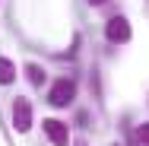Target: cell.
I'll use <instances>...</instances> for the list:
<instances>
[{
    "mask_svg": "<svg viewBox=\"0 0 149 146\" xmlns=\"http://www.w3.org/2000/svg\"><path fill=\"white\" fill-rule=\"evenodd\" d=\"M45 133H48V140L54 146H67L70 143V130H67V124L57 121V117H48V121H45Z\"/></svg>",
    "mask_w": 149,
    "mask_h": 146,
    "instance_id": "cell-4",
    "label": "cell"
},
{
    "mask_svg": "<svg viewBox=\"0 0 149 146\" xmlns=\"http://www.w3.org/2000/svg\"><path fill=\"white\" fill-rule=\"evenodd\" d=\"M73 95H76V83L73 80H57L54 86H51V92H48V102L54 105V108H63V105H70L73 102Z\"/></svg>",
    "mask_w": 149,
    "mask_h": 146,
    "instance_id": "cell-1",
    "label": "cell"
},
{
    "mask_svg": "<svg viewBox=\"0 0 149 146\" xmlns=\"http://www.w3.org/2000/svg\"><path fill=\"white\" fill-rule=\"evenodd\" d=\"M13 127H16L19 133H26L32 127V105H29V98H16V102H13Z\"/></svg>",
    "mask_w": 149,
    "mask_h": 146,
    "instance_id": "cell-3",
    "label": "cell"
},
{
    "mask_svg": "<svg viewBox=\"0 0 149 146\" xmlns=\"http://www.w3.org/2000/svg\"><path fill=\"white\" fill-rule=\"evenodd\" d=\"M26 73H29V83H32V86H41V83H45V70H41L38 64H29Z\"/></svg>",
    "mask_w": 149,
    "mask_h": 146,
    "instance_id": "cell-6",
    "label": "cell"
},
{
    "mask_svg": "<svg viewBox=\"0 0 149 146\" xmlns=\"http://www.w3.org/2000/svg\"><path fill=\"white\" fill-rule=\"evenodd\" d=\"M16 80V67H13V60L0 57V86H10Z\"/></svg>",
    "mask_w": 149,
    "mask_h": 146,
    "instance_id": "cell-5",
    "label": "cell"
},
{
    "mask_svg": "<svg viewBox=\"0 0 149 146\" xmlns=\"http://www.w3.org/2000/svg\"><path fill=\"white\" fill-rule=\"evenodd\" d=\"M89 3H92V6H102V3H105V0H89Z\"/></svg>",
    "mask_w": 149,
    "mask_h": 146,
    "instance_id": "cell-8",
    "label": "cell"
},
{
    "mask_svg": "<svg viewBox=\"0 0 149 146\" xmlns=\"http://www.w3.org/2000/svg\"><path fill=\"white\" fill-rule=\"evenodd\" d=\"M105 35H108L111 45H124V41H130V22L124 16H111L108 26H105Z\"/></svg>",
    "mask_w": 149,
    "mask_h": 146,
    "instance_id": "cell-2",
    "label": "cell"
},
{
    "mask_svg": "<svg viewBox=\"0 0 149 146\" xmlns=\"http://www.w3.org/2000/svg\"><path fill=\"white\" fill-rule=\"evenodd\" d=\"M136 133H140V140H143V143L149 146V124H143V127H140V130H136Z\"/></svg>",
    "mask_w": 149,
    "mask_h": 146,
    "instance_id": "cell-7",
    "label": "cell"
},
{
    "mask_svg": "<svg viewBox=\"0 0 149 146\" xmlns=\"http://www.w3.org/2000/svg\"><path fill=\"white\" fill-rule=\"evenodd\" d=\"M73 146H86V143H83V140H76V143H73Z\"/></svg>",
    "mask_w": 149,
    "mask_h": 146,
    "instance_id": "cell-9",
    "label": "cell"
}]
</instances>
